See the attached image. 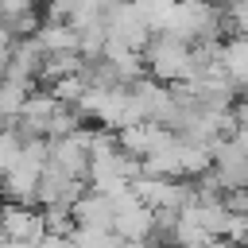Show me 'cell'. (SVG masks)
Wrapping results in <instances>:
<instances>
[{
    "mask_svg": "<svg viewBox=\"0 0 248 248\" xmlns=\"http://www.w3.org/2000/svg\"><path fill=\"white\" fill-rule=\"evenodd\" d=\"M140 58H143L147 78H155V81L174 85V81L190 78V43H182L178 35H170L163 27H155L147 35V43L140 46Z\"/></svg>",
    "mask_w": 248,
    "mask_h": 248,
    "instance_id": "cell-1",
    "label": "cell"
},
{
    "mask_svg": "<svg viewBox=\"0 0 248 248\" xmlns=\"http://www.w3.org/2000/svg\"><path fill=\"white\" fill-rule=\"evenodd\" d=\"M50 163H58L66 174L74 178H85L89 182V159H93V124H81L66 136H54L50 140Z\"/></svg>",
    "mask_w": 248,
    "mask_h": 248,
    "instance_id": "cell-2",
    "label": "cell"
},
{
    "mask_svg": "<svg viewBox=\"0 0 248 248\" xmlns=\"http://www.w3.org/2000/svg\"><path fill=\"white\" fill-rule=\"evenodd\" d=\"M213 170H217V178L225 182V190H236V186H248V140L244 136H225L213 151Z\"/></svg>",
    "mask_w": 248,
    "mask_h": 248,
    "instance_id": "cell-3",
    "label": "cell"
},
{
    "mask_svg": "<svg viewBox=\"0 0 248 248\" xmlns=\"http://www.w3.org/2000/svg\"><path fill=\"white\" fill-rule=\"evenodd\" d=\"M39 170H43V159H31L23 147H19V159L0 174V194L4 202H19V205H35V190H39Z\"/></svg>",
    "mask_w": 248,
    "mask_h": 248,
    "instance_id": "cell-4",
    "label": "cell"
},
{
    "mask_svg": "<svg viewBox=\"0 0 248 248\" xmlns=\"http://www.w3.org/2000/svg\"><path fill=\"white\" fill-rule=\"evenodd\" d=\"M43 46L35 35H23V39H12L8 46V58H4V78H16L23 85H39V70H43Z\"/></svg>",
    "mask_w": 248,
    "mask_h": 248,
    "instance_id": "cell-5",
    "label": "cell"
},
{
    "mask_svg": "<svg viewBox=\"0 0 248 248\" xmlns=\"http://www.w3.org/2000/svg\"><path fill=\"white\" fill-rule=\"evenodd\" d=\"M0 229L8 232V240H27V244H39V240L46 236L43 205H19V202H4V209H0Z\"/></svg>",
    "mask_w": 248,
    "mask_h": 248,
    "instance_id": "cell-6",
    "label": "cell"
},
{
    "mask_svg": "<svg viewBox=\"0 0 248 248\" xmlns=\"http://www.w3.org/2000/svg\"><path fill=\"white\" fill-rule=\"evenodd\" d=\"M70 213H74V225H78V229H112V194L89 186V190L70 205Z\"/></svg>",
    "mask_w": 248,
    "mask_h": 248,
    "instance_id": "cell-7",
    "label": "cell"
},
{
    "mask_svg": "<svg viewBox=\"0 0 248 248\" xmlns=\"http://www.w3.org/2000/svg\"><path fill=\"white\" fill-rule=\"evenodd\" d=\"M221 70L232 78V89L248 85V35H229L221 43Z\"/></svg>",
    "mask_w": 248,
    "mask_h": 248,
    "instance_id": "cell-8",
    "label": "cell"
},
{
    "mask_svg": "<svg viewBox=\"0 0 248 248\" xmlns=\"http://www.w3.org/2000/svg\"><path fill=\"white\" fill-rule=\"evenodd\" d=\"M35 39L46 54L50 50H78V27L66 23V19H43L35 27Z\"/></svg>",
    "mask_w": 248,
    "mask_h": 248,
    "instance_id": "cell-9",
    "label": "cell"
},
{
    "mask_svg": "<svg viewBox=\"0 0 248 248\" xmlns=\"http://www.w3.org/2000/svg\"><path fill=\"white\" fill-rule=\"evenodd\" d=\"M221 205H225L229 213H248V186H236V190H225V198H221Z\"/></svg>",
    "mask_w": 248,
    "mask_h": 248,
    "instance_id": "cell-10",
    "label": "cell"
},
{
    "mask_svg": "<svg viewBox=\"0 0 248 248\" xmlns=\"http://www.w3.org/2000/svg\"><path fill=\"white\" fill-rule=\"evenodd\" d=\"M108 248H151V240H132V236H116L112 232V244Z\"/></svg>",
    "mask_w": 248,
    "mask_h": 248,
    "instance_id": "cell-11",
    "label": "cell"
},
{
    "mask_svg": "<svg viewBox=\"0 0 248 248\" xmlns=\"http://www.w3.org/2000/svg\"><path fill=\"white\" fill-rule=\"evenodd\" d=\"M4 244H8V232H4V229H0V248H4Z\"/></svg>",
    "mask_w": 248,
    "mask_h": 248,
    "instance_id": "cell-12",
    "label": "cell"
},
{
    "mask_svg": "<svg viewBox=\"0 0 248 248\" xmlns=\"http://www.w3.org/2000/svg\"><path fill=\"white\" fill-rule=\"evenodd\" d=\"M213 4H221V8H229V4H236V0H213Z\"/></svg>",
    "mask_w": 248,
    "mask_h": 248,
    "instance_id": "cell-13",
    "label": "cell"
}]
</instances>
